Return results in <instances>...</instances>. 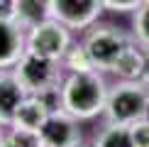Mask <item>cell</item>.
<instances>
[{
	"mask_svg": "<svg viewBox=\"0 0 149 147\" xmlns=\"http://www.w3.org/2000/svg\"><path fill=\"white\" fill-rule=\"evenodd\" d=\"M5 135H8V130H5V125L0 123V147L5 145Z\"/></svg>",
	"mask_w": 149,
	"mask_h": 147,
	"instance_id": "cell-20",
	"label": "cell"
},
{
	"mask_svg": "<svg viewBox=\"0 0 149 147\" xmlns=\"http://www.w3.org/2000/svg\"><path fill=\"white\" fill-rule=\"evenodd\" d=\"M27 52V29L15 20H0V69H12Z\"/></svg>",
	"mask_w": 149,
	"mask_h": 147,
	"instance_id": "cell-8",
	"label": "cell"
},
{
	"mask_svg": "<svg viewBox=\"0 0 149 147\" xmlns=\"http://www.w3.org/2000/svg\"><path fill=\"white\" fill-rule=\"evenodd\" d=\"M61 61H64V66L69 71H93V69H95V64H93V59L88 57V52H86L83 44L69 47Z\"/></svg>",
	"mask_w": 149,
	"mask_h": 147,
	"instance_id": "cell-13",
	"label": "cell"
},
{
	"mask_svg": "<svg viewBox=\"0 0 149 147\" xmlns=\"http://www.w3.org/2000/svg\"><path fill=\"white\" fill-rule=\"evenodd\" d=\"M29 93L22 88V83L15 78L12 69H0V123L5 127L12 125L20 103L27 98Z\"/></svg>",
	"mask_w": 149,
	"mask_h": 147,
	"instance_id": "cell-9",
	"label": "cell"
},
{
	"mask_svg": "<svg viewBox=\"0 0 149 147\" xmlns=\"http://www.w3.org/2000/svg\"><path fill=\"white\" fill-rule=\"evenodd\" d=\"M103 10V0H52L54 20L66 24L69 29H83Z\"/></svg>",
	"mask_w": 149,
	"mask_h": 147,
	"instance_id": "cell-7",
	"label": "cell"
},
{
	"mask_svg": "<svg viewBox=\"0 0 149 147\" xmlns=\"http://www.w3.org/2000/svg\"><path fill=\"white\" fill-rule=\"evenodd\" d=\"M95 147H132L127 125H110L100 137H98Z\"/></svg>",
	"mask_w": 149,
	"mask_h": 147,
	"instance_id": "cell-15",
	"label": "cell"
},
{
	"mask_svg": "<svg viewBox=\"0 0 149 147\" xmlns=\"http://www.w3.org/2000/svg\"><path fill=\"white\" fill-rule=\"evenodd\" d=\"M47 118H49L47 106L34 93H29L20 103V108H17V113H15V118H12V125L10 127H24V130H37V132H39V127L44 125Z\"/></svg>",
	"mask_w": 149,
	"mask_h": 147,
	"instance_id": "cell-10",
	"label": "cell"
},
{
	"mask_svg": "<svg viewBox=\"0 0 149 147\" xmlns=\"http://www.w3.org/2000/svg\"><path fill=\"white\" fill-rule=\"evenodd\" d=\"M52 0H17V10H15V22H20L24 29L34 27L39 22L52 20Z\"/></svg>",
	"mask_w": 149,
	"mask_h": 147,
	"instance_id": "cell-11",
	"label": "cell"
},
{
	"mask_svg": "<svg viewBox=\"0 0 149 147\" xmlns=\"http://www.w3.org/2000/svg\"><path fill=\"white\" fill-rule=\"evenodd\" d=\"M134 27H137L139 39L149 44V0L137 10V22H134Z\"/></svg>",
	"mask_w": 149,
	"mask_h": 147,
	"instance_id": "cell-17",
	"label": "cell"
},
{
	"mask_svg": "<svg viewBox=\"0 0 149 147\" xmlns=\"http://www.w3.org/2000/svg\"><path fill=\"white\" fill-rule=\"evenodd\" d=\"M5 147H44L37 130H24V127H10L5 135Z\"/></svg>",
	"mask_w": 149,
	"mask_h": 147,
	"instance_id": "cell-14",
	"label": "cell"
},
{
	"mask_svg": "<svg viewBox=\"0 0 149 147\" xmlns=\"http://www.w3.org/2000/svg\"><path fill=\"white\" fill-rule=\"evenodd\" d=\"M142 0H103V8L108 10H115V12H127V10H134Z\"/></svg>",
	"mask_w": 149,
	"mask_h": 147,
	"instance_id": "cell-18",
	"label": "cell"
},
{
	"mask_svg": "<svg viewBox=\"0 0 149 147\" xmlns=\"http://www.w3.org/2000/svg\"><path fill=\"white\" fill-rule=\"evenodd\" d=\"M130 140H132V147H149V120L132 123L130 125Z\"/></svg>",
	"mask_w": 149,
	"mask_h": 147,
	"instance_id": "cell-16",
	"label": "cell"
},
{
	"mask_svg": "<svg viewBox=\"0 0 149 147\" xmlns=\"http://www.w3.org/2000/svg\"><path fill=\"white\" fill-rule=\"evenodd\" d=\"M78 147H81V145H78Z\"/></svg>",
	"mask_w": 149,
	"mask_h": 147,
	"instance_id": "cell-21",
	"label": "cell"
},
{
	"mask_svg": "<svg viewBox=\"0 0 149 147\" xmlns=\"http://www.w3.org/2000/svg\"><path fill=\"white\" fill-rule=\"evenodd\" d=\"M56 64H59L56 59H47L34 52H24L20 61L12 66V74H15V78L22 83V88L27 93H39L42 88L61 81Z\"/></svg>",
	"mask_w": 149,
	"mask_h": 147,
	"instance_id": "cell-3",
	"label": "cell"
},
{
	"mask_svg": "<svg viewBox=\"0 0 149 147\" xmlns=\"http://www.w3.org/2000/svg\"><path fill=\"white\" fill-rule=\"evenodd\" d=\"M78 118L66 113L64 108L49 113L44 125L39 127V137L44 147H78L81 145V130H78Z\"/></svg>",
	"mask_w": 149,
	"mask_h": 147,
	"instance_id": "cell-6",
	"label": "cell"
},
{
	"mask_svg": "<svg viewBox=\"0 0 149 147\" xmlns=\"http://www.w3.org/2000/svg\"><path fill=\"white\" fill-rule=\"evenodd\" d=\"M69 47H71L69 27L61 24L59 20H54V17L27 29V52H34L39 57L61 61Z\"/></svg>",
	"mask_w": 149,
	"mask_h": 147,
	"instance_id": "cell-4",
	"label": "cell"
},
{
	"mask_svg": "<svg viewBox=\"0 0 149 147\" xmlns=\"http://www.w3.org/2000/svg\"><path fill=\"white\" fill-rule=\"evenodd\" d=\"M110 71H115V74H120L122 78H127V81H132V78H142L144 76V71H147V61H144V54L139 52V49H134V47H125L122 49V54L115 59V64H113V69Z\"/></svg>",
	"mask_w": 149,
	"mask_h": 147,
	"instance_id": "cell-12",
	"label": "cell"
},
{
	"mask_svg": "<svg viewBox=\"0 0 149 147\" xmlns=\"http://www.w3.org/2000/svg\"><path fill=\"white\" fill-rule=\"evenodd\" d=\"M64 110L78 120H88L105 108L108 93L105 83L95 71H71L61 81Z\"/></svg>",
	"mask_w": 149,
	"mask_h": 147,
	"instance_id": "cell-1",
	"label": "cell"
},
{
	"mask_svg": "<svg viewBox=\"0 0 149 147\" xmlns=\"http://www.w3.org/2000/svg\"><path fill=\"white\" fill-rule=\"evenodd\" d=\"M17 0H0V20H15Z\"/></svg>",
	"mask_w": 149,
	"mask_h": 147,
	"instance_id": "cell-19",
	"label": "cell"
},
{
	"mask_svg": "<svg viewBox=\"0 0 149 147\" xmlns=\"http://www.w3.org/2000/svg\"><path fill=\"white\" fill-rule=\"evenodd\" d=\"M83 47L98 69H113L115 59L122 54L127 42L122 37V32H117L115 27H100V29H93L86 37Z\"/></svg>",
	"mask_w": 149,
	"mask_h": 147,
	"instance_id": "cell-5",
	"label": "cell"
},
{
	"mask_svg": "<svg viewBox=\"0 0 149 147\" xmlns=\"http://www.w3.org/2000/svg\"><path fill=\"white\" fill-rule=\"evenodd\" d=\"M149 98L147 91L137 83H122L115 86V91L105 101V115H108L110 125H132L142 115L147 113Z\"/></svg>",
	"mask_w": 149,
	"mask_h": 147,
	"instance_id": "cell-2",
	"label": "cell"
}]
</instances>
